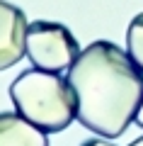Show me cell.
Segmentation results:
<instances>
[{
    "instance_id": "obj_1",
    "label": "cell",
    "mask_w": 143,
    "mask_h": 146,
    "mask_svg": "<svg viewBox=\"0 0 143 146\" xmlns=\"http://www.w3.org/2000/svg\"><path fill=\"white\" fill-rule=\"evenodd\" d=\"M66 80L75 98V119L104 139L121 136L143 102V68L107 39L87 44Z\"/></svg>"
},
{
    "instance_id": "obj_2",
    "label": "cell",
    "mask_w": 143,
    "mask_h": 146,
    "mask_svg": "<svg viewBox=\"0 0 143 146\" xmlns=\"http://www.w3.org/2000/svg\"><path fill=\"white\" fill-rule=\"evenodd\" d=\"M10 100L15 112L44 129L46 134L63 131L75 119V98L66 78L58 73L29 68L10 83Z\"/></svg>"
},
{
    "instance_id": "obj_3",
    "label": "cell",
    "mask_w": 143,
    "mask_h": 146,
    "mask_svg": "<svg viewBox=\"0 0 143 146\" xmlns=\"http://www.w3.org/2000/svg\"><path fill=\"white\" fill-rule=\"evenodd\" d=\"M80 51L73 32L61 22L34 20L27 29V58L34 68L51 73L68 71Z\"/></svg>"
},
{
    "instance_id": "obj_4",
    "label": "cell",
    "mask_w": 143,
    "mask_h": 146,
    "mask_svg": "<svg viewBox=\"0 0 143 146\" xmlns=\"http://www.w3.org/2000/svg\"><path fill=\"white\" fill-rule=\"evenodd\" d=\"M27 22L17 5L0 0V71L20 63L27 56Z\"/></svg>"
},
{
    "instance_id": "obj_5",
    "label": "cell",
    "mask_w": 143,
    "mask_h": 146,
    "mask_svg": "<svg viewBox=\"0 0 143 146\" xmlns=\"http://www.w3.org/2000/svg\"><path fill=\"white\" fill-rule=\"evenodd\" d=\"M0 146H49V134L20 112H0Z\"/></svg>"
},
{
    "instance_id": "obj_6",
    "label": "cell",
    "mask_w": 143,
    "mask_h": 146,
    "mask_svg": "<svg viewBox=\"0 0 143 146\" xmlns=\"http://www.w3.org/2000/svg\"><path fill=\"white\" fill-rule=\"evenodd\" d=\"M126 51L143 68V12H138L126 27Z\"/></svg>"
},
{
    "instance_id": "obj_7",
    "label": "cell",
    "mask_w": 143,
    "mask_h": 146,
    "mask_svg": "<svg viewBox=\"0 0 143 146\" xmlns=\"http://www.w3.org/2000/svg\"><path fill=\"white\" fill-rule=\"evenodd\" d=\"M80 146H114V144H112V141H107V139L102 136V139H87V141H82Z\"/></svg>"
},
{
    "instance_id": "obj_8",
    "label": "cell",
    "mask_w": 143,
    "mask_h": 146,
    "mask_svg": "<svg viewBox=\"0 0 143 146\" xmlns=\"http://www.w3.org/2000/svg\"><path fill=\"white\" fill-rule=\"evenodd\" d=\"M133 122H136V124L143 129V102H141V107H138V112H136V119H133Z\"/></svg>"
},
{
    "instance_id": "obj_9",
    "label": "cell",
    "mask_w": 143,
    "mask_h": 146,
    "mask_svg": "<svg viewBox=\"0 0 143 146\" xmlns=\"http://www.w3.org/2000/svg\"><path fill=\"white\" fill-rule=\"evenodd\" d=\"M129 146H143V136H138V139H136V141H131Z\"/></svg>"
}]
</instances>
